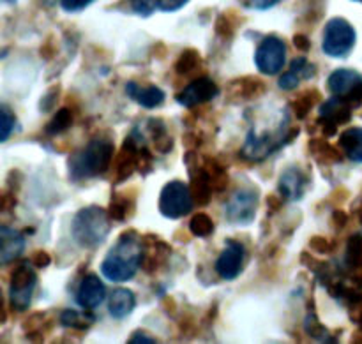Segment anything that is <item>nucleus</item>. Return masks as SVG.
I'll return each instance as SVG.
<instances>
[{
	"mask_svg": "<svg viewBox=\"0 0 362 344\" xmlns=\"http://www.w3.org/2000/svg\"><path fill=\"white\" fill-rule=\"evenodd\" d=\"M141 263H144L141 242L131 233L129 235L126 233V235L120 237L119 242L106 254L101 265V272L110 281L124 283L134 278Z\"/></svg>",
	"mask_w": 362,
	"mask_h": 344,
	"instance_id": "nucleus-1",
	"label": "nucleus"
},
{
	"mask_svg": "<svg viewBox=\"0 0 362 344\" xmlns=\"http://www.w3.org/2000/svg\"><path fill=\"white\" fill-rule=\"evenodd\" d=\"M115 147L110 140L98 138L69 159V175L74 180H88L110 170Z\"/></svg>",
	"mask_w": 362,
	"mask_h": 344,
	"instance_id": "nucleus-2",
	"label": "nucleus"
},
{
	"mask_svg": "<svg viewBox=\"0 0 362 344\" xmlns=\"http://www.w3.org/2000/svg\"><path fill=\"white\" fill-rule=\"evenodd\" d=\"M112 225H110L108 212L99 207H85L74 215L71 232L78 246L85 249H94L101 246L108 237Z\"/></svg>",
	"mask_w": 362,
	"mask_h": 344,
	"instance_id": "nucleus-3",
	"label": "nucleus"
},
{
	"mask_svg": "<svg viewBox=\"0 0 362 344\" xmlns=\"http://www.w3.org/2000/svg\"><path fill=\"white\" fill-rule=\"evenodd\" d=\"M286 127H288V117L281 120L276 127H272L271 131L264 129H251L250 134L246 138V145H244V155L247 159H253V161H262L267 155L274 154L279 147H283L285 143V138L292 136V134H286Z\"/></svg>",
	"mask_w": 362,
	"mask_h": 344,
	"instance_id": "nucleus-4",
	"label": "nucleus"
},
{
	"mask_svg": "<svg viewBox=\"0 0 362 344\" xmlns=\"http://www.w3.org/2000/svg\"><path fill=\"white\" fill-rule=\"evenodd\" d=\"M356 39V28L350 25V21H346L345 18H332L325 25L322 49L325 55L343 59V57H349V53L354 49Z\"/></svg>",
	"mask_w": 362,
	"mask_h": 344,
	"instance_id": "nucleus-5",
	"label": "nucleus"
},
{
	"mask_svg": "<svg viewBox=\"0 0 362 344\" xmlns=\"http://www.w3.org/2000/svg\"><path fill=\"white\" fill-rule=\"evenodd\" d=\"M193 210V191L180 180L166 184L159 196V212L168 219H180Z\"/></svg>",
	"mask_w": 362,
	"mask_h": 344,
	"instance_id": "nucleus-6",
	"label": "nucleus"
},
{
	"mask_svg": "<svg viewBox=\"0 0 362 344\" xmlns=\"http://www.w3.org/2000/svg\"><path fill=\"white\" fill-rule=\"evenodd\" d=\"M285 62L286 45L283 39L274 37V35L265 37L255 53V64L262 74H269V76L278 74L285 67Z\"/></svg>",
	"mask_w": 362,
	"mask_h": 344,
	"instance_id": "nucleus-7",
	"label": "nucleus"
},
{
	"mask_svg": "<svg viewBox=\"0 0 362 344\" xmlns=\"http://www.w3.org/2000/svg\"><path fill=\"white\" fill-rule=\"evenodd\" d=\"M35 283V272L28 263L20 265L16 271L11 275V285H9V299L11 306L16 311H25L30 306L32 293H34Z\"/></svg>",
	"mask_w": 362,
	"mask_h": 344,
	"instance_id": "nucleus-8",
	"label": "nucleus"
},
{
	"mask_svg": "<svg viewBox=\"0 0 362 344\" xmlns=\"http://www.w3.org/2000/svg\"><path fill=\"white\" fill-rule=\"evenodd\" d=\"M329 88L334 95L343 97L352 108L362 105V76L352 69H336L329 76Z\"/></svg>",
	"mask_w": 362,
	"mask_h": 344,
	"instance_id": "nucleus-9",
	"label": "nucleus"
},
{
	"mask_svg": "<svg viewBox=\"0 0 362 344\" xmlns=\"http://www.w3.org/2000/svg\"><path fill=\"white\" fill-rule=\"evenodd\" d=\"M258 194L253 189H240L226 203V219L232 225H250L257 215Z\"/></svg>",
	"mask_w": 362,
	"mask_h": 344,
	"instance_id": "nucleus-10",
	"label": "nucleus"
},
{
	"mask_svg": "<svg viewBox=\"0 0 362 344\" xmlns=\"http://www.w3.org/2000/svg\"><path fill=\"white\" fill-rule=\"evenodd\" d=\"M218 95L219 87L216 85L214 80H211V78H198V80L191 81L184 90L177 94V102L184 106V108H193L197 105L212 101Z\"/></svg>",
	"mask_w": 362,
	"mask_h": 344,
	"instance_id": "nucleus-11",
	"label": "nucleus"
},
{
	"mask_svg": "<svg viewBox=\"0 0 362 344\" xmlns=\"http://www.w3.org/2000/svg\"><path fill=\"white\" fill-rule=\"evenodd\" d=\"M244 263V246L235 240H228L226 242L225 251L219 254L218 261H216V272L221 279L232 281L243 271Z\"/></svg>",
	"mask_w": 362,
	"mask_h": 344,
	"instance_id": "nucleus-12",
	"label": "nucleus"
},
{
	"mask_svg": "<svg viewBox=\"0 0 362 344\" xmlns=\"http://www.w3.org/2000/svg\"><path fill=\"white\" fill-rule=\"evenodd\" d=\"M352 109V105H350L349 101H345L343 97H338V95H336L334 99H329L320 109V119L325 120V134H336L338 126L346 124L350 120Z\"/></svg>",
	"mask_w": 362,
	"mask_h": 344,
	"instance_id": "nucleus-13",
	"label": "nucleus"
},
{
	"mask_svg": "<svg viewBox=\"0 0 362 344\" xmlns=\"http://www.w3.org/2000/svg\"><path fill=\"white\" fill-rule=\"evenodd\" d=\"M106 299V288L101 279L95 274H88L81 279L76 292L78 306L83 309H95L101 306Z\"/></svg>",
	"mask_w": 362,
	"mask_h": 344,
	"instance_id": "nucleus-14",
	"label": "nucleus"
},
{
	"mask_svg": "<svg viewBox=\"0 0 362 344\" xmlns=\"http://www.w3.org/2000/svg\"><path fill=\"white\" fill-rule=\"evenodd\" d=\"M308 184H310V179H308L306 173L300 168L293 166V168H288L279 179V194L281 198L290 201H296L303 198V194L306 193Z\"/></svg>",
	"mask_w": 362,
	"mask_h": 344,
	"instance_id": "nucleus-15",
	"label": "nucleus"
},
{
	"mask_svg": "<svg viewBox=\"0 0 362 344\" xmlns=\"http://www.w3.org/2000/svg\"><path fill=\"white\" fill-rule=\"evenodd\" d=\"M0 240H2V247H0V261H2L4 265L16 260V258L23 253L25 239L18 230L2 226V228H0Z\"/></svg>",
	"mask_w": 362,
	"mask_h": 344,
	"instance_id": "nucleus-16",
	"label": "nucleus"
},
{
	"mask_svg": "<svg viewBox=\"0 0 362 344\" xmlns=\"http://www.w3.org/2000/svg\"><path fill=\"white\" fill-rule=\"evenodd\" d=\"M126 92L131 99H134L144 108H156V106L163 105V101H165V92L161 88L154 87V85H151V87H140L134 81H129L126 85Z\"/></svg>",
	"mask_w": 362,
	"mask_h": 344,
	"instance_id": "nucleus-17",
	"label": "nucleus"
},
{
	"mask_svg": "<svg viewBox=\"0 0 362 344\" xmlns=\"http://www.w3.org/2000/svg\"><path fill=\"white\" fill-rule=\"evenodd\" d=\"M189 0H131V7L136 14L148 16L154 11H165V13H173V11L184 7Z\"/></svg>",
	"mask_w": 362,
	"mask_h": 344,
	"instance_id": "nucleus-18",
	"label": "nucleus"
},
{
	"mask_svg": "<svg viewBox=\"0 0 362 344\" xmlns=\"http://www.w3.org/2000/svg\"><path fill=\"white\" fill-rule=\"evenodd\" d=\"M110 314L117 320H122V318L129 316L133 313L134 306H136V299H134L133 292L129 290L119 288L112 293L110 297Z\"/></svg>",
	"mask_w": 362,
	"mask_h": 344,
	"instance_id": "nucleus-19",
	"label": "nucleus"
},
{
	"mask_svg": "<svg viewBox=\"0 0 362 344\" xmlns=\"http://www.w3.org/2000/svg\"><path fill=\"white\" fill-rule=\"evenodd\" d=\"M339 147L354 162H362V127L346 129L339 136Z\"/></svg>",
	"mask_w": 362,
	"mask_h": 344,
	"instance_id": "nucleus-20",
	"label": "nucleus"
},
{
	"mask_svg": "<svg viewBox=\"0 0 362 344\" xmlns=\"http://www.w3.org/2000/svg\"><path fill=\"white\" fill-rule=\"evenodd\" d=\"M204 168L207 172L209 179H211L214 191H223L228 186V173H226V170L221 165H218L216 161H209Z\"/></svg>",
	"mask_w": 362,
	"mask_h": 344,
	"instance_id": "nucleus-21",
	"label": "nucleus"
},
{
	"mask_svg": "<svg viewBox=\"0 0 362 344\" xmlns=\"http://www.w3.org/2000/svg\"><path fill=\"white\" fill-rule=\"evenodd\" d=\"M200 64L202 59L200 55H198V52L187 49V52H184L182 55L179 57V60L175 62V71L179 74H191L197 69H200Z\"/></svg>",
	"mask_w": 362,
	"mask_h": 344,
	"instance_id": "nucleus-22",
	"label": "nucleus"
},
{
	"mask_svg": "<svg viewBox=\"0 0 362 344\" xmlns=\"http://www.w3.org/2000/svg\"><path fill=\"white\" fill-rule=\"evenodd\" d=\"M73 126V113L69 108H62L57 112V115L53 117L52 122L46 126V133L48 134H59L64 133L66 129Z\"/></svg>",
	"mask_w": 362,
	"mask_h": 344,
	"instance_id": "nucleus-23",
	"label": "nucleus"
},
{
	"mask_svg": "<svg viewBox=\"0 0 362 344\" xmlns=\"http://www.w3.org/2000/svg\"><path fill=\"white\" fill-rule=\"evenodd\" d=\"M189 230L194 237H209L214 232V221L207 214H197L191 219Z\"/></svg>",
	"mask_w": 362,
	"mask_h": 344,
	"instance_id": "nucleus-24",
	"label": "nucleus"
},
{
	"mask_svg": "<svg viewBox=\"0 0 362 344\" xmlns=\"http://www.w3.org/2000/svg\"><path fill=\"white\" fill-rule=\"evenodd\" d=\"M60 321H62L64 327H71V328H87L88 325L94 321V316H85V314L76 313V311H66L60 316Z\"/></svg>",
	"mask_w": 362,
	"mask_h": 344,
	"instance_id": "nucleus-25",
	"label": "nucleus"
},
{
	"mask_svg": "<svg viewBox=\"0 0 362 344\" xmlns=\"http://www.w3.org/2000/svg\"><path fill=\"white\" fill-rule=\"evenodd\" d=\"M346 261L354 267H362V235H354L346 247Z\"/></svg>",
	"mask_w": 362,
	"mask_h": 344,
	"instance_id": "nucleus-26",
	"label": "nucleus"
},
{
	"mask_svg": "<svg viewBox=\"0 0 362 344\" xmlns=\"http://www.w3.org/2000/svg\"><path fill=\"white\" fill-rule=\"evenodd\" d=\"M129 200L124 196H113L112 203H110V218L115 221H124L129 214Z\"/></svg>",
	"mask_w": 362,
	"mask_h": 344,
	"instance_id": "nucleus-27",
	"label": "nucleus"
},
{
	"mask_svg": "<svg viewBox=\"0 0 362 344\" xmlns=\"http://www.w3.org/2000/svg\"><path fill=\"white\" fill-rule=\"evenodd\" d=\"M317 92H306V94L300 95L299 99L296 101V113L299 119H304V117L308 115V112L311 109V106L315 105V101H317Z\"/></svg>",
	"mask_w": 362,
	"mask_h": 344,
	"instance_id": "nucleus-28",
	"label": "nucleus"
},
{
	"mask_svg": "<svg viewBox=\"0 0 362 344\" xmlns=\"http://www.w3.org/2000/svg\"><path fill=\"white\" fill-rule=\"evenodd\" d=\"M14 122H16V119H14L13 113L9 112V108H7V106H2V124H0V127H2V138H0V140L6 141L7 138H9V134L13 133L14 129Z\"/></svg>",
	"mask_w": 362,
	"mask_h": 344,
	"instance_id": "nucleus-29",
	"label": "nucleus"
},
{
	"mask_svg": "<svg viewBox=\"0 0 362 344\" xmlns=\"http://www.w3.org/2000/svg\"><path fill=\"white\" fill-rule=\"evenodd\" d=\"M300 80H303V78H300L296 71L288 69L281 78H279L278 85L283 90H293V88H297V85L300 83Z\"/></svg>",
	"mask_w": 362,
	"mask_h": 344,
	"instance_id": "nucleus-30",
	"label": "nucleus"
},
{
	"mask_svg": "<svg viewBox=\"0 0 362 344\" xmlns=\"http://www.w3.org/2000/svg\"><path fill=\"white\" fill-rule=\"evenodd\" d=\"M304 327H306L308 334L313 336V338H322V336L325 334V328L322 327L320 321L317 320V316H315V314H308Z\"/></svg>",
	"mask_w": 362,
	"mask_h": 344,
	"instance_id": "nucleus-31",
	"label": "nucleus"
},
{
	"mask_svg": "<svg viewBox=\"0 0 362 344\" xmlns=\"http://www.w3.org/2000/svg\"><path fill=\"white\" fill-rule=\"evenodd\" d=\"M264 90H265V87L260 80H250V81H244L243 83L244 97H251V95H257Z\"/></svg>",
	"mask_w": 362,
	"mask_h": 344,
	"instance_id": "nucleus-32",
	"label": "nucleus"
},
{
	"mask_svg": "<svg viewBox=\"0 0 362 344\" xmlns=\"http://www.w3.org/2000/svg\"><path fill=\"white\" fill-rule=\"evenodd\" d=\"M94 0H62V9L67 13H76V11L88 7Z\"/></svg>",
	"mask_w": 362,
	"mask_h": 344,
	"instance_id": "nucleus-33",
	"label": "nucleus"
},
{
	"mask_svg": "<svg viewBox=\"0 0 362 344\" xmlns=\"http://www.w3.org/2000/svg\"><path fill=\"white\" fill-rule=\"evenodd\" d=\"M311 249L317 251V253H331V244L324 239V237H315L310 242Z\"/></svg>",
	"mask_w": 362,
	"mask_h": 344,
	"instance_id": "nucleus-34",
	"label": "nucleus"
},
{
	"mask_svg": "<svg viewBox=\"0 0 362 344\" xmlns=\"http://www.w3.org/2000/svg\"><path fill=\"white\" fill-rule=\"evenodd\" d=\"M49 263H52V258H49V254L46 253V251H37V253L32 256V265H35V267L39 268L48 267Z\"/></svg>",
	"mask_w": 362,
	"mask_h": 344,
	"instance_id": "nucleus-35",
	"label": "nucleus"
},
{
	"mask_svg": "<svg viewBox=\"0 0 362 344\" xmlns=\"http://www.w3.org/2000/svg\"><path fill=\"white\" fill-rule=\"evenodd\" d=\"M278 2H281V0H247V4H250L251 7H255V9H269V7L276 6Z\"/></svg>",
	"mask_w": 362,
	"mask_h": 344,
	"instance_id": "nucleus-36",
	"label": "nucleus"
},
{
	"mask_svg": "<svg viewBox=\"0 0 362 344\" xmlns=\"http://www.w3.org/2000/svg\"><path fill=\"white\" fill-rule=\"evenodd\" d=\"M293 45L297 46V48L300 49V52H308V49L311 48V42H310V39L306 37V35H296V37H293Z\"/></svg>",
	"mask_w": 362,
	"mask_h": 344,
	"instance_id": "nucleus-37",
	"label": "nucleus"
},
{
	"mask_svg": "<svg viewBox=\"0 0 362 344\" xmlns=\"http://www.w3.org/2000/svg\"><path fill=\"white\" fill-rule=\"evenodd\" d=\"M129 343H156V339L147 338L145 334H134L133 338L129 339Z\"/></svg>",
	"mask_w": 362,
	"mask_h": 344,
	"instance_id": "nucleus-38",
	"label": "nucleus"
},
{
	"mask_svg": "<svg viewBox=\"0 0 362 344\" xmlns=\"http://www.w3.org/2000/svg\"><path fill=\"white\" fill-rule=\"evenodd\" d=\"M267 205H271L272 210H278V208L281 207V200H278V198H276V196H271L267 200Z\"/></svg>",
	"mask_w": 362,
	"mask_h": 344,
	"instance_id": "nucleus-39",
	"label": "nucleus"
},
{
	"mask_svg": "<svg viewBox=\"0 0 362 344\" xmlns=\"http://www.w3.org/2000/svg\"><path fill=\"white\" fill-rule=\"evenodd\" d=\"M356 2H362V0H356Z\"/></svg>",
	"mask_w": 362,
	"mask_h": 344,
	"instance_id": "nucleus-40",
	"label": "nucleus"
}]
</instances>
